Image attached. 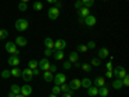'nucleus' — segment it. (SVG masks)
<instances>
[{
	"instance_id": "nucleus-28",
	"label": "nucleus",
	"mask_w": 129,
	"mask_h": 97,
	"mask_svg": "<svg viewBox=\"0 0 129 97\" xmlns=\"http://www.w3.org/2000/svg\"><path fill=\"white\" fill-rule=\"evenodd\" d=\"M81 70L84 71V72H89L90 70H92V65L90 63H88V62H85V63H81Z\"/></svg>"
},
{
	"instance_id": "nucleus-23",
	"label": "nucleus",
	"mask_w": 129,
	"mask_h": 97,
	"mask_svg": "<svg viewBox=\"0 0 129 97\" xmlns=\"http://www.w3.org/2000/svg\"><path fill=\"white\" fill-rule=\"evenodd\" d=\"M69 61H70L71 63L79 61V55H78V52H70V55H69Z\"/></svg>"
},
{
	"instance_id": "nucleus-32",
	"label": "nucleus",
	"mask_w": 129,
	"mask_h": 97,
	"mask_svg": "<svg viewBox=\"0 0 129 97\" xmlns=\"http://www.w3.org/2000/svg\"><path fill=\"white\" fill-rule=\"evenodd\" d=\"M83 2V5H84V8H90L93 4H94V0H81Z\"/></svg>"
},
{
	"instance_id": "nucleus-7",
	"label": "nucleus",
	"mask_w": 129,
	"mask_h": 97,
	"mask_svg": "<svg viewBox=\"0 0 129 97\" xmlns=\"http://www.w3.org/2000/svg\"><path fill=\"white\" fill-rule=\"evenodd\" d=\"M38 67H39L40 70H44V71L49 70V67H50L49 60H48L47 57H45V58H43V60H40V61H39V65H38Z\"/></svg>"
},
{
	"instance_id": "nucleus-19",
	"label": "nucleus",
	"mask_w": 129,
	"mask_h": 97,
	"mask_svg": "<svg viewBox=\"0 0 129 97\" xmlns=\"http://www.w3.org/2000/svg\"><path fill=\"white\" fill-rule=\"evenodd\" d=\"M44 45L48 49H54V40L52 38H45L44 39Z\"/></svg>"
},
{
	"instance_id": "nucleus-21",
	"label": "nucleus",
	"mask_w": 129,
	"mask_h": 97,
	"mask_svg": "<svg viewBox=\"0 0 129 97\" xmlns=\"http://www.w3.org/2000/svg\"><path fill=\"white\" fill-rule=\"evenodd\" d=\"M94 85L97 88H100V87H102V85H105V83H106V80H105V78H102V77H98V78H95L94 79Z\"/></svg>"
},
{
	"instance_id": "nucleus-15",
	"label": "nucleus",
	"mask_w": 129,
	"mask_h": 97,
	"mask_svg": "<svg viewBox=\"0 0 129 97\" xmlns=\"http://www.w3.org/2000/svg\"><path fill=\"white\" fill-rule=\"evenodd\" d=\"M59 88H61V92H63V93H69V94H71V96H74V93H75V91H72V89L69 87V84H67V83L61 84V85H59Z\"/></svg>"
},
{
	"instance_id": "nucleus-8",
	"label": "nucleus",
	"mask_w": 129,
	"mask_h": 97,
	"mask_svg": "<svg viewBox=\"0 0 129 97\" xmlns=\"http://www.w3.org/2000/svg\"><path fill=\"white\" fill-rule=\"evenodd\" d=\"M97 23V18L93 16V14H89V16H87L84 18V25H87V26H89V27H92V26H94Z\"/></svg>"
},
{
	"instance_id": "nucleus-50",
	"label": "nucleus",
	"mask_w": 129,
	"mask_h": 97,
	"mask_svg": "<svg viewBox=\"0 0 129 97\" xmlns=\"http://www.w3.org/2000/svg\"><path fill=\"white\" fill-rule=\"evenodd\" d=\"M79 23L80 25H84V18H81V17L79 18Z\"/></svg>"
},
{
	"instance_id": "nucleus-11",
	"label": "nucleus",
	"mask_w": 129,
	"mask_h": 97,
	"mask_svg": "<svg viewBox=\"0 0 129 97\" xmlns=\"http://www.w3.org/2000/svg\"><path fill=\"white\" fill-rule=\"evenodd\" d=\"M52 56L54 57V60H57V61H62L64 58V52H63V49H54V52H53Z\"/></svg>"
},
{
	"instance_id": "nucleus-34",
	"label": "nucleus",
	"mask_w": 129,
	"mask_h": 97,
	"mask_svg": "<svg viewBox=\"0 0 129 97\" xmlns=\"http://www.w3.org/2000/svg\"><path fill=\"white\" fill-rule=\"evenodd\" d=\"M71 66H72V63H71L69 60L63 61V69H64V70H70V69H71Z\"/></svg>"
},
{
	"instance_id": "nucleus-27",
	"label": "nucleus",
	"mask_w": 129,
	"mask_h": 97,
	"mask_svg": "<svg viewBox=\"0 0 129 97\" xmlns=\"http://www.w3.org/2000/svg\"><path fill=\"white\" fill-rule=\"evenodd\" d=\"M8 36H9V31L5 29H0V40L8 39Z\"/></svg>"
},
{
	"instance_id": "nucleus-39",
	"label": "nucleus",
	"mask_w": 129,
	"mask_h": 97,
	"mask_svg": "<svg viewBox=\"0 0 129 97\" xmlns=\"http://www.w3.org/2000/svg\"><path fill=\"white\" fill-rule=\"evenodd\" d=\"M53 52H54V49H48V48H47V49L44 51V55H45V57L48 58V57H50V56L53 55Z\"/></svg>"
},
{
	"instance_id": "nucleus-38",
	"label": "nucleus",
	"mask_w": 129,
	"mask_h": 97,
	"mask_svg": "<svg viewBox=\"0 0 129 97\" xmlns=\"http://www.w3.org/2000/svg\"><path fill=\"white\" fill-rule=\"evenodd\" d=\"M52 93H53V94H59V93H61V88H59V85H54V87L52 88Z\"/></svg>"
},
{
	"instance_id": "nucleus-5",
	"label": "nucleus",
	"mask_w": 129,
	"mask_h": 97,
	"mask_svg": "<svg viewBox=\"0 0 129 97\" xmlns=\"http://www.w3.org/2000/svg\"><path fill=\"white\" fill-rule=\"evenodd\" d=\"M58 17H59V9H58V8L52 7V8L48 9V18H49V19L56 21Z\"/></svg>"
},
{
	"instance_id": "nucleus-17",
	"label": "nucleus",
	"mask_w": 129,
	"mask_h": 97,
	"mask_svg": "<svg viewBox=\"0 0 129 97\" xmlns=\"http://www.w3.org/2000/svg\"><path fill=\"white\" fill-rule=\"evenodd\" d=\"M87 94L90 96V97H94V96H98V88L95 87V85H90L89 88H87Z\"/></svg>"
},
{
	"instance_id": "nucleus-43",
	"label": "nucleus",
	"mask_w": 129,
	"mask_h": 97,
	"mask_svg": "<svg viewBox=\"0 0 129 97\" xmlns=\"http://www.w3.org/2000/svg\"><path fill=\"white\" fill-rule=\"evenodd\" d=\"M106 78H109V79H112V78H114L112 70H107V71H106Z\"/></svg>"
},
{
	"instance_id": "nucleus-41",
	"label": "nucleus",
	"mask_w": 129,
	"mask_h": 97,
	"mask_svg": "<svg viewBox=\"0 0 129 97\" xmlns=\"http://www.w3.org/2000/svg\"><path fill=\"white\" fill-rule=\"evenodd\" d=\"M121 82H123V85L128 87V85H129V77H128V75H125V77L121 79Z\"/></svg>"
},
{
	"instance_id": "nucleus-14",
	"label": "nucleus",
	"mask_w": 129,
	"mask_h": 97,
	"mask_svg": "<svg viewBox=\"0 0 129 97\" xmlns=\"http://www.w3.org/2000/svg\"><path fill=\"white\" fill-rule=\"evenodd\" d=\"M31 93H32V88H31V85H28V84H25L23 87H21V94H23L25 97L30 96Z\"/></svg>"
},
{
	"instance_id": "nucleus-29",
	"label": "nucleus",
	"mask_w": 129,
	"mask_h": 97,
	"mask_svg": "<svg viewBox=\"0 0 129 97\" xmlns=\"http://www.w3.org/2000/svg\"><path fill=\"white\" fill-rule=\"evenodd\" d=\"M10 92H13L14 94H19L21 93V87L18 84H12V87H10Z\"/></svg>"
},
{
	"instance_id": "nucleus-52",
	"label": "nucleus",
	"mask_w": 129,
	"mask_h": 97,
	"mask_svg": "<svg viewBox=\"0 0 129 97\" xmlns=\"http://www.w3.org/2000/svg\"><path fill=\"white\" fill-rule=\"evenodd\" d=\"M61 97H72V96H71V94H69V93H63Z\"/></svg>"
},
{
	"instance_id": "nucleus-1",
	"label": "nucleus",
	"mask_w": 129,
	"mask_h": 97,
	"mask_svg": "<svg viewBox=\"0 0 129 97\" xmlns=\"http://www.w3.org/2000/svg\"><path fill=\"white\" fill-rule=\"evenodd\" d=\"M14 27H16L17 31H25L28 27V21L25 19V18H18L14 23Z\"/></svg>"
},
{
	"instance_id": "nucleus-44",
	"label": "nucleus",
	"mask_w": 129,
	"mask_h": 97,
	"mask_svg": "<svg viewBox=\"0 0 129 97\" xmlns=\"http://www.w3.org/2000/svg\"><path fill=\"white\" fill-rule=\"evenodd\" d=\"M57 66H56V65H50V67H49V71L52 72V74H54V72H57Z\"/></svg>"
},
{
	"instance_id": "nucleus-30",
	"label": "nucleus",
	"mask_w": 129,
	"mask_h": 97,
	"mask_svg": "<svg viewBox=\"0 0 129 97\" xmlns=\"http://www.w3.org/2000/svg\"><path fill=\"white\" fill-rule=\"evenodd\" d=\"M38 65H39V62H38L36 60H30V61H28V69L34 70V69L38 67Z\"/></svg>"
},
{
	"instance_id": "nucleus-25",
	"label": "nucleus",
	"mask_w": 129,
	"mask_h": 97,
	"mask_svg": "<svg viewBox=\"0 0 129 97\" xmlns=\"http://www.w3.org/2000/svg\"><path fill=\"white\" fill-rule=\"evenodd\" d=\"M21 74H22V70H21V69H18L17 66H14L12 70H10V75H13L14 78H18V77H21Z\"/></svg>"
},
{
	"instance_id": "nucleus-48",
	"label": "nucleus",
	"mask_w": 129,
	"mask_h": 97,
	"mask_svg": "<svg viewBox=\"0 0 129 97\" xmlns=\"http://www.w3.org/2000/svg\"><path fill=\"white\" fill-rule=\"evenodd\" d=\"M61 7H62V3H61V2H57V3H56V8H58V9H59Z\"/></svg>"
},
{
	"instance_id": "nucleus-40",
	"label": "nucleus",
	"mask_w": 129,
	"mask_h": 97,
	"mask_svg": "<svg viewBox=\"0 0 129 97\" xmlns=\"http://www.w3.org/2000/svg\"><path fill=\"white\" fill-rule=\"evenodd\" d=\"M83 7H84V5H83L81 0H76V2H75V8H76V10L80 9V8H83Z\"/></svg>"
},
{
	"instance_id": "nucleus-24",
	"label": "nucleus",
	"mask_w": 129,
	"mask_h": 97,
	"mask_svg": "<svg viewBox=\"0 0 129 97\" xmlns=\"http://www.w3.org/2000/svg\"><path fill=\"white\" fill-rule=\"evenodd\" d=\"M43 77H44V80L45 82H48V83H50V82H53V74L49 71V70H47V71H44V74H43Z\"/></svg>"
},
{
	"instance_id": "nucleus-20",
	"label": "nucleus",
	"mask_w": 129,
	"mask_h": 97,
	"mask_svg": "<svg viewBox=\"0 0 129 97\" xmlns=\"http://www.w3.org/2000/svg\"><path fill=\"white\" fill-rule=\"evenodd\" d=\"M78 14H79V17H81V18H85L87 16H89L90 13H89V9L88 8H80V9H78Z\"/></svg>"
},
{
	"instance_id": "nucleus-6",
	"label": "nucleus",
	"mask_w": 129,
	"mask_h": 97,
	"mask_svg": "<svg viewBox=\"0 0 129 97\" xmlns=\"http://www.w3.org/2000/svg\"><path fill=\"white\" fill-rule=\"evenodd\" d=\"M53 82H54L56 85H61L63 83H66V75H64L63 72H57L56 77L53 78Z\"/></svg>"
},
{
	"instance_id": "nucleus-10",
	"label": "nucleus",
	"mask_w": 129,
	"mask_h": 97,
	"mask_svg": "<svg viewBox=\"0 0 129 97\" xmlns=\"http://www.w3.org/2000/svg\"><path fill=\"white\" fill-rule=\"evenodd\" d=\"M19 58H18V56L17 55H12V56H10L9 58H8V65H10V66H18V65H19Z\"/></svg>"
},
{
	"instance_id": "nucleus-42",
	"label": "nucleus",
	"mask_w": 129,
	"mask_h": 97,
	"mask_svg": "<svg viewBox=\"0 0 129 97\" xmlns=\"http://www.w3.org/2000/svg\"><path fill=\"white\" fill-rule=\"evenodd\" d=\"M85 45H87L88 49H94V48H95V43H94V41H88Z\"/></svg>"
},
{
	"instance_id": "nucleus-3",
	"label": "nucleus",
	"mask_w": 129,
	"mask_h": 97,
	"mask_svg": "<svg viewBox=\"0 0 129 97\" xmlns=\"http://www.w3.org/2000/svg\"><path fill=\"white\" fill-rule=\"evenodd\" d=\"M5 49H7V52L12 53V55H17V56L19 55V49L17 48V45L13 41H7L5 43Z\"/></svg>"
},
{
	"instance_id": "nucleus-9",
	"label": "nucleus",
	"mask_w": 129,
	"mask_h": 97,
	"mask_svg": "<svg viewBox=\"0 0 129 97\" xmlns=\"http://www.w3.org/2000/svg\"><path fill=\"white\" fill-rule=\"evenodd\" d=\"M69 87L72 89V91H78L80 87H81V80L80 79H72L69 84Z\"/></svg>"
},
{
	"instance_id": "nucleus-31",
	"label": "nucleus",
	"mask_w": 129,
	"mask_h": 97,
	"mask_svg": "<svg viewBox=\"0 0 129 97\" xmlns=\"http://www.w3.org/2000/svg\"><path fill=\"white\" fill-rule=\"evenodd\" d=\"M101 62H102V60H100L98 57H94V58L90 60V65H92V66H101Z\"/></svg>"
},
{
	"instance_id": "nucleus-49",
	"label": "nucleus",
	"mask_w": 129,
	"mask_h": 97,
	"mask_svg": "<svg viewBox=\"0 0 129 97\" xmlns=\"http://www.w3.org/2000/svg\"><path fill=\"white\" fill-rule=\"evenodd\" d=\"M47 2H48V3H50V4H56V3L58 2V0H47Z\"/></svg>"
},
{
	"instance_id": "nucleus-37",
	"label": "nucleus",
	"mask_w": 129,
	"mask_h": 97,
	"mask_svg": "<svg viewBox=\"0 0 129 97\" xmlns=\"http://www.w3.org/2000/svg\"><path fill=\"white\" fill-rule=\"evenodd\" d=\"M18 9L21 10V12H25V10L27 9V3H19L18 4Z\"/></svg>"
},
{
	"instance_id": "nucleus-16",
	"label": "nucleus",
	"mask_w": 129,
	"mask_h": 97,
	"mask_svg": "<svg viewBox=\"0 0 129 97\" xmlns=\"http://www.w3.org/2000/svg\"><path fill=\"white\" fill-rule=\"evenodd\" d=\"M109 57V49L106 47H102L100 51H98V58L100 60H103V58H107Z\"/></svg>"
},
{
	"instance_id": "nucleus-54",
	"label": "nucleus",
	"mask_w": 129,
	"mask_h": 97,
	"mask_svg": "<svg viewBox=\"0 0 129 97\" xmlns=\"http://www.w3.org/2000/svg\"><path fill=\"white\" fill-rule=\"evenodd\" d=\"M48 97H57V94H53V93H52V94H49Z\"/></svg>"
},
{
	"instance_id": "nucleus-47",
	"label": "nucleus",
	"mask_w": 129,
	"mask_h": 97,
	"mask_svg": "<svg viewBox=\"0 0 129 97\" xmlns=\"http://www.w3.org/2000/svg\"><path fill=\"white\" fill-rule=\"evenodd\" d=\"M74 65H75V67H78V69H79V67L81 66V65H80V62H79V61H76V62H74Z\"/></svg>"
},
{
	"instance_id": "nucleus-18",
	"label": "nucleus",
	"mask_w": 129,
	"mask_h": 97,
	"mask_svg": "<svg viewBox=\"0 0 129 97\" xmlns=\"http://www.w3.org/2000/svg\"><path fill=\"white\" fill-rule=\"evenodd\" d=\"M109 93H110V89H109V87H106V85H102V87L98 88V94L101 97H107Z\"/></svg>"
},
{
	"instance_id": "nucleus-4",
	"label": "nucleus",
	"mask_w": 129,
	"mask_h": 97,
	"mask_svg": "<svg viewBox=\"0 0 129 97\" xmlns=\"http://www.w3.org/2000/svg\"><path fill=\"white\" fill-rule=\"evenodd\" d=\"M21 77H22V79H23V82H26V83H28V82H31L32 80V78H34V74H32V70L31 69H25V70H22V74H21Z\"/></svg>"
},
{
	"instance_id": "nucleus-45",
	"label": "nucleus",
	"mask_w": 129,
	"mask_h": 97,
	"mask_svg": "<svg viewBox=\"0 0 129 97\" xmlns=\"http://www.w3.org/2000/svg\"><path fill=\"white\" fill-rule=\"evenodd\" d=\"M106 69H107V70H112V69H114V67H112V61H109V62L106 63Z\"/></svg>"
},
{
	"instance_id": "nucleus-46",
	"label": "nucleus",
	"mask_w": 129,
	"mask_h": 97,
	"mask_svg": "<svg viewBox=\"0 0 129 97\" xmlns=\"http://www.w3.org/2000/svg\"><path fill=\"white\" fill-rule=\"evenodd\" d=\"M32 74H34V75H39V74H40V70H39V67H36V69H34V70H32Z\"/></svg>"
},
{
	"instance_id": "nucleus-12",
	"label": "nucleus",
	"mask_w": 129,
	"mask_h": 97,
	"mask_svg": "<svg viewBox=\"0 0 129 97\" xmlns=\"http://www.w3.org/2000/svg\"><path fill=\"white\" fill-rule=\"evenodd\" d=\"M67 45V43L66 40H63V39H57L54 41V49H64Z\"/></svg>"
},
{
	"instance_id": "nucleus-22",
	"label": "nucleus",
	"mask_w": 129,
	"mask_h": 97,
	"mask_svg": "<svg viewBox=\"0 0 129 97\" xmlns=\"http://www.w3.org/2000/svg\"><path fill=\"white\" fill-rule=\"evenodd\" d=\"M112 88H114V89H121V88H123V82H121V79H116V78H115V80H112Z\"/></svg>"
},
{
	"instance_id": "nucleus-55",
	"label": "nucleus",
	"mask_w": 129,
	"mask_h": 97,
	"mask_svg": "<svg viewBox=\"0 0 129 97\" xmlns=\"http://www.w3.org/2000/svg\"><path fill=\"white\" fill-rule=\"evenodd\" d=\"M16 97H25V96H23V94H21V93H19V94H16Z\"/></svg>"
},
{
	"instance_id": "nucleus-35",
	"label": "nucleus",
	"mask_w": 129,
	"mask_h": 97,
	"mask_svg": "<svg viewBox=\"0 0 129 97\" xmlns=\"http://www.w3.org/2000/svg\"><path fill=\"white\" fill-rule=\"evenodd\" d=\"M78 51L81 52V53H85V52H88L89 49L87 48V45H85V44H80V45L78 47Z\"/></svg>"
},
{
	"instance_id": "nucleus-26",
	"label": "nucleus",
	"mask_w": 129,
	"mask_h": 97,
	"mask_svg": "<svg viewBox=\"0 0 129 97\" xmlns=\"http://www.w3.org/2000/svg\"><path fill=\"white\" fill-rule=\"evenodd\" d=\"M92 84H93V82H92L89 78H84V79H81V87H84V88H89Z\"/></svg>"
},
{
	"instance_id": "nucleus-13",
	"label": "nucleus",
	"mask_w": 129,
	"mask_h": 97,
	"mask_svg": "<svg viewBox=\"0 0 129 97\" xmlns=\"http://www.w3.org/2000/svg\"><path fill=\"white\" fill-rule=\"evenodd\" d=\"M14 44L18 45V47H26L27 45V39L23 38V36H17L16 40H14Z\"/></svg>"
},
{
	"instance_id": "nucleus-53",
	"label": "nucleus",
	"mask_w": 129,
	"mask_h": 97,
	"mask_svg": "<svg viewBox=\"0 0 129 97\" xmlns=\"http://www.w3.org/2000/svg\"><path fill=\"white\" fill-rule=\"evenodd\" d=\"M19 2H21V3H28L30 0H19Z\"/></svg>"
},
{
	"instance_id": "nucleus-2",
	"label": "nucleus",
	"mask_w": 129,
	"mask_h": 97,
	"mask_svg": "<svg viewBox=\"0 0 129 97\" xmlns=\"http://www.w3.org/2000/svg\"><path fill=\"white\" fill-rule=\"evenodd\" d=\"M112 74H114V77L116 79H123L125 75H128L125 67H123V66H117V67L112 69Z\"/></svg>"
},
{
	"instance_id": "nucleus-36",
	"label": "nucleus",
	"mask_w": 129,
	"mask_h": 97,
	"mask_svg": "<svg viewBox=\"0 0 129 97\" xmlns=\"http://www.w3.org/2000/svg\"><path fill=\"white\" fill-rule=\"evenodd\" d=\"M9 77H10V70H3V71H2V78L8 79Z\"/></svg>"
},
{
	"instance_id": "nucleus-33",
	"label": "nucleus",
	"mask_w": 129,
	"mask_h": 97,
	"mask_svg": "<svg viewBox=\"0 0 129 97\" xmlns=\"http://www.w3.org/2000/svg\"><path fill=\"white\" fill-rule=\"evenodd\" d=\"M32 8H34V10H41L43 9V3L41 2H35L34 4H32Z\"/></svg>"
},
{
	"instance_id": "nucleus-51",
	"label": "nucleus",
	"mask_w": 129,
	"mask_h": 97,
	"mask_svg": "<svg viewBox=\"0 0 129 97\" xmlns=\"http://www.w3.org/2000/svg\"><path fill=\"white\" fill-rule=\"evenodd\" d=\"M8 97H16V94H14L13 92H9V93H8Z\"/></svg>"
}]
</instances>
